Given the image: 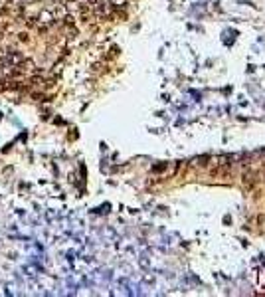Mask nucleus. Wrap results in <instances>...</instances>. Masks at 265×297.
<instances>
[{
  "label": "nucleus",
  "instance_id": "obj_6",
  "mask_svg": "<svg viewBox=\"0 0 265 297\" xmlns=\"http://www.w3.org/2000/svg\"><path fill=\"white\" fill-rule=\"evenodd\" d=\"M65 24H69V26H71V24H73V18H71V16H65Z\"/></svg>",
  "mask_w": 265,
  "mask_h": 297
},
{
  "label": "nucleus",
  "instance_id": "obj_1",
  "mask_svg": "<svg viewBox=\"0 0 265 297\" xmlns=\"http://www.w3.org/2000/svg\"><path fill=\"white\" fill-rule=\"evenodd\" d=\"M30 68H34V61L32 60H24L22 64H20V72H22V69H30Z\"/></svg>",
  "mask_w": 265,
  "mask_h": 297
},
{
  "label": "nucleus",
  "instance_id": "obj_4",
  "mask_svg": "<svg viewBox=\"0 0 265 297\" xmlns=\"http://www.w3.org/2000/svg\"><path fill=\"white\" fill-rule=\"evenodd\" d=\"M30 83H32V85H40V83H42V77L34 75V77H30Z\"/></svg>",
  "mask_w": 265,
  "mask_h": 297
},
{
  "label": "nucleus",
  "instance_id": "obj_5",
  "mask_svg": "<svg viewBox=\"0 0 265 297\" xmlns=\"http://www.w3.org/2000/svg\"><path fill=\"white\" fill-rule=\"evenodd\" d=\"M32 97L36 99V101H46V99H48V97H46V95H42V93H34Z\"/></svg>",
  "mask_w": 265,
  "mask_h": 297
},
{
  "label": "nucleus",
  "instance_id": "obj_3",
  "mask_svg": "<svg viewBox=\"0 0 265 297\" xmlns=\"http://www.w3.org/2000/svg\"><path fill=\"white\" fill-rule=\"evenodd\" d=\"M10 60L12 61H22V56L18 52H10Z\"/></svg>",
  "mask_w": 265,
  "mask_h": 297
},
{
  "label": "nucleus",
  "instance_id": "obj_2",
  "mask_svg": "<svg viewBox=\"0 0 265 297\" xmlns=\"http://www.w3.org/2000/svg\"><path fill=\"white\" fill-rule=\"evenodd\" d=\"M18 40L22 42V44H28V42H30V36H28V32H20V34H18Z\"/></svg>",
  "mask_w": 265,
  "mask_h": 297
}]
</instances>
